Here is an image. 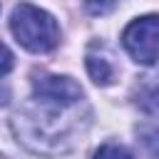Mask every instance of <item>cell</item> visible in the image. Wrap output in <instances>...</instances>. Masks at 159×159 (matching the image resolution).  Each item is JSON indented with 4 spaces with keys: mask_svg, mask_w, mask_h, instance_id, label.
<instances>
[{
    "mask_svg": "<svg viewBox=\"0 0 159 159\" xmlns=\"http://www.w3.org/2000/svg\"><path fill=\"white\" fill-rule=\"evenodd\" d=\"M89 122L82 87L67 75L40 72L32 77V97L10 117V129L27 152L60 157L82 142Z\"/></svg>",
    "mask_w": 159,
    "mask_h": 159,
    "instance_id": "obj_1",
    "label": "cell"
},
{
    "mask_svg": "<svg viewBox=\"0 0 159 159\" xmlns=\"http://www.w3.org/2000/svg\"><path fill=\"white\" fill-rule=\"evenodd\" d=\"M10 30H12L15 40L27 52H35V55H45L60 45L57 20L47 10L37 7L32 2L15 5L12 15H10Z\"/></svg>",
    "mask_w": 159,
    "mask_h": 159,
    "instance_id": "obj_2",
    "label": "cell"
},
{
    "mask_svg": "<svg viewBox=\"0 0 159 159\" xmlns=\"http://www.w3.org/2000/svg\"><path fill=\"white\" fill-rule=\"evenodd\" d=\"M122 45L139 65H154L159 60V15H144L132 20L122 32Z\"/></svg>",
    "mask_w": 159,
    "mask_h": 159,
    "instance_id": "obj_3",
    "label": "cell"
},
{
    "mask_svg": "<svg viewBox=\"0 0 159 159\" xmlns=\"http://www.w3.org/2000/svg\"><path fill=\"white\" fill-rule=\"evenodd\" d=\"M84 65H87V75L92 77L94 84H112L114 80V65L109 60L107 52L97 50V47H89L87 55H84Z\"/></svg>",
    "mask_w": 159,
    "mask_h": 159,
    "instance_id": "obj_4",
    "label": "cell"
},
{
    "mask_svg": "<svg viewBox=\"0 0 159 159\" xmlns=\"http://www.w3.org/2000/svg\"><path fill=\"white\" fill-rule=\"evenodd\" d=\"M137 107L149 117H159V75L144 77L137 89Z\"/></svg>",
    "mask_w": 159,
    "mask_h": 159,
    "instance_id": "obj_5",
    "label": "cell"
},
{
    "mask_svg": "<svg viewBox=\"0 0 159 159\" xmlns=\"http://www.w3.org/2000/svg\"><path fill=\"white\" fill-rule=\"evenodd\" d=\"M139 142L152 157H159V127H139Z\"/></svg>",
    "mask_w": 159,
    "mask_h": 159,
    "instance_id": "obj_6",
    "label": "cell"
},
{
    "mask_svg": "<svg viewBox=\"0 0 159 159\" xmlns=\"http://www.w3.org/2000/svg\"><path fill=\"white\" fill-rule=\"evenodd\" d=\"M94 159H134L122 144H114V142H107L102 144L97 152H94Z\"/></svg>",
    "mask_w": 159,
    "mask_h": 159,
    "instance_id": "obj_7",
    "label": "cell"
},
{
    "mask_svg": "<svg viewBox=\"0 0 159 159\" xmlns=\"http://www.w3.org/2000/svg\"><path fill=\"white\" fill-rule=\"evenodd\" d=\"M122 0H84V10L89 15H107L112 12Z\"/></svg>",
    "mask_w": 159,
    "mask_h": 159,
    "instance_id": "obj_8",
    "label": "cell"
},
{
    "mask_svg": "<svg viewBox=\"0 0 159 159\" xmlns=\"http://www.w3.org/2000/svg\"><path fill=\"white\" fill-rule=\"evenodd\" d=\"M12 65H15V60H12V52L0 42V77H5L10 70H12Z\"/></svg>",
    "mask_w": 159,
    "mask_h": 159,
    "instance_id": "obj_9",
    "label": "cell"
}]
</instances>
